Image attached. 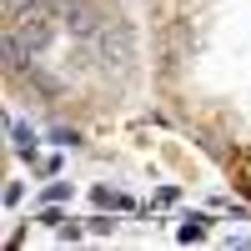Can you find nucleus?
<instances>
[{
    "mask_svg": "<svg viewBox=\"0 0 251 251\" xmlns=\"http://www.w3.org/2000/svg\"><path fill=\"white\" fill-rule=\"evenodd\" d=\"M15 146H20V151H35V131H30V126H15Z\"/></svg>",
    "mask_w": 251,
    "mask_h": 251,
    "instance_id": "6",
    "label": "nucleus"
},
{
    "mask_svg": "<svg viewBox=\"0 0 251 251\" xmlns=\"http://www.w3.org/2000/svg\"><path fill=\"white\" fill-rule=\"evenodd\" d=\"M91 231H96V236H111L116 221H111V216H91Z\"/></svg>",
    "mask_w": 251,
    "mask_h": 251,
    "instance_id": "8",
    "label": "nucleus"
},
{
    "mask_svg": "<svg viewBox=\"0 0 251 251\" xmlns=\"http://www.w3.org/2000/svg\"><path fill=\"white\" fill-rule=\"evenodd\" d=\"M10 30H15V35L25 40V46H30L35 55H40V50H50V46H55V30H60V15H55V10L46 5V0H40V5H30L25 15H15V20H10Z\"/></svg>",
    "mask_w": 251,
    "mask_h": 251,
    "instance_id": "1",
    "label": "nucleus"
},
{
    "mask_svg": "<svg viewBox=\"0 0 251 251\" xmlns=\"http://www.w3.org/2000/svg\"><path fill=\"white\" fill-rule=\"evenodd\" d=\"M25 86H30V91H40V96H55V91H60V80H55V75H46V71H35V66H30V71H25Z\"/></svg>",
    "mask_w": 251,
    "mask_h": 251,
    "instance_id": "4",
    "label": "nucleus"
},
{
    "mask_svg": "<svg viewBox=\"0 0 251 251\" xmlns=\"http://www.w3.org/2000/svg\"><path fill=\"white\" fill-rule=\"evenodd\" d=\"M46 5L60 15V25H66L71 35H80V40H96V30L106 25V15H100L96 5H86V0H46Z\"/></svg>",
    "mask_w": 251,
    "mask_h": 251,
    "instance_id": "3",
    "label": "nucleus"
},
{
    "mask_svg": "<svg viewBox=\"0 0 251 251\" xmlns=\"http://www.w3.org/2000/svg\"><path fill=\"white\" fill-rule=\"evenodd\" d=\"M30 5H40V0H5V20H15V15H25Z\"/></svg>",
    "mask_w": 251,
    "mask_h": 251,
    "instance_id": "7",
    "label": "nucleus"
},
{
    "mask_svg": "<svg viewBox=\"0 0 251 251\" xmlns=\"http://www.w3.org/2000/svg\"><path fill=\"white\" fill-rule=\"evenodd\" d=\"M131 55H136V35L126 20L106 15V25L96 30V60H106V66H131Z\"/></svg>",
    "mask_w": 251,
    "mask_h": 251,
    "instance_id": "2",
    "label": "nucleus"
},
{
    "mask_svg": "<svg viewBox=\"0 0 251 251\" xmlns=\"http://www.w3.org/2000/svg\"><path fill=\"white\" fill-rule=\"evenodd\" d=\"M201 236H206V226H201V216H191V221L181 226V241H201Z\"/></svg>",
    "mask_w": 251,
    "mask_h": 251,
    "instance_id": "5",
    "label": "nucleus"
}]
</instances>
